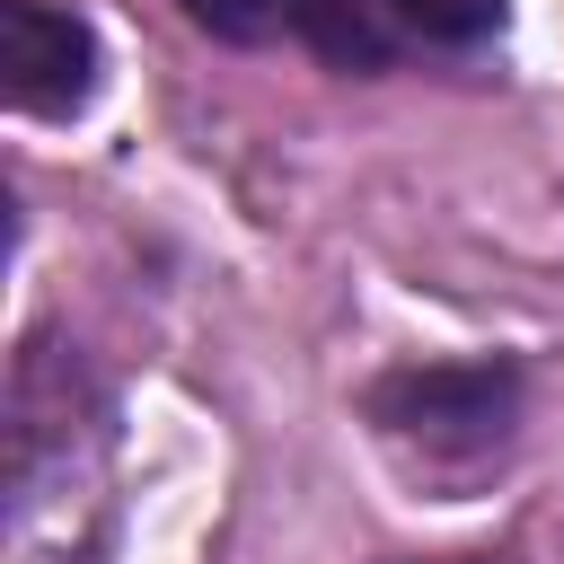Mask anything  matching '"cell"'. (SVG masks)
Here are the masks:
<instances>
[{"instance_id": "5b68a950", "label": "cell", "mask_w": 564, "mask_h": 564, "mask_svg": "<svg viewBox=\"0 0 564 564\" xmlns=\"http://www.w3.org/2000/svg\"><path fill=\"white\" fill-rule=\"evenodd\" d=\"M176 9L220 44H264V35L300 26V0H176Z\"/></svg>"}, {"instance_id": "277c9868", "label": "cell", "mask_w": 564, "mask_h": 564, "mask_svg": "<svg viewBox=\"0 0 564 564\" xmlns=\"http://www.w3.org/2000/svg\"><path fill=\"white\" fill-rule=\"evenodd\" d=\"M502 26V0H405V44L414 53H467Z\"/></svg>"}, {"instance_id": "6da1fadb", "label": "cell", "mask_w": 564, "mask_h": 564, "mask_svg": "<svg viewBox=\"0 0 564 564\" xmlns=\"http://www.w3.org/2000/svg\"><path fill=\"white\" fill-rule=\"evenodd\" d=\"M370 423L423 458H485L511 441L520 423V370L511 361H405L388 379H370Z\"/></svg>"}, {"instance_id": "7a4b0ae2", "label": "cell", "mask_w": 564, "mask_h": 564, "mask_svg": "<svg viewBox=\"0 0 564 564\" xmlns=\"http://www.w3.org/2000/svg\"><path fill=\"white\" fill-rule=\"evenodd\" d=\"M0 97L18 115H79L97 97V35L79 9L53 0H0Z\"/></svg>"}, {"instance_id": "3957f363", "label": "cell", "mask_w": 564, "mask_h": 564, "mask_svg": "<svg viewBox=\"0 0 564 564\" xmlns=\"http://www.w3.org/2000/svg\"><path fill=\"white\" fill-rule=\"evenodd\" d=\"M317 62L335 70H388L405 62V0H300V26H291Z\"/></svg>"}]
</instances>
